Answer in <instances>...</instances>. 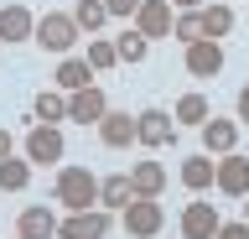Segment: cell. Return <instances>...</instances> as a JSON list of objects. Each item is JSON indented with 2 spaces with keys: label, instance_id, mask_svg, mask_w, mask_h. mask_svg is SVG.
I'll list each match as a JSON object with an SVG mask.
<instances>
[{
  "label": "cell",
  "instance_id": "obj_1",
  "mask_svg": "<svg viewBox=\"0 0 249 239\" xmlns=\"http://www.w3.org/2000/svg\"><path fill=\"white\" fill-rule=\"evenodd\" d=\"M57 203L68 208V213H89V208H99V177L89 172V166H57Z\"/></svg>",
  "mask_w": 249,
  "mask_h": 239
},
{
  "label": "cell",
  "instance_id": "obj_2",
  "mask_svg": "<svg viewBox=\"0 0 249 239\" xmlns=\"http://www.w3.org/2000/svg\"><path fill=\"white\" fill-rule=\"evenodd\" d=\"M78 21L68 16V11H47L42 21H36V37L31 42H42V52H57V57H73V47H78Z\"/></svg>",
  "mask_w": 249,
  "mask_h": 239
},
{
  "label": "cell",
  "instance_id": "obj_3",
  "mask_svg": "<svg viewBox=\"0 0 249 239\" xmlns=\"http://www.w3.org/2000/svg\"><path fill=\"white\" fill-rule=\"evenodd\" d=\"M177 120H171L166 110H140L135 114V146H145V151H166V146H177Z\"/></svg>",
  "mask_w": 249,
  "mask_h": 239
},
{
  "label": "cell",
  "instance_id": "obj_4",
  "mask_svg": "<svg viewBox=\"0 0 249 239\" xmlns=\"http://www.w3.org/2000/svg\"><path fill=\"white\" fill-rule=\"evenodd\" d=\"M62 151H68V146H62V130L57 125H31L26 130V161L31 166H62Z\"/></svg>",
  "mask_w": 249,
  "mask_h": 239
},
{
  "label": "cell",
  "instance_id": "obj_5",
  "mask_svg": "<svg viewBox=\"0 0 249 239\" xmlns=\"http://www.w3.org/2000/svg\"><path fill=\"white\" fill-rule=\"evenodd\" d=\"M171 26H177L171 0H140V11H135V32L145 37V42H166Z\"/></svg>",
  "mask_w": 249,
  "mask_h": 239
},
{
  "label": "cell",
  "instance_id": "obj_6",
  "mask_svg": "<svg viewBox=\"0 0 249 239\" xmlns=\"http://www.w3.org/2000/svg\"><path fill=\"white\" fill-rule=\"evenodd\" d=\"M120 219H124V234L156 239V234H161V223H166V213H161V198H135V203L124 208Z\"/></svg>",
  "mask_w": 249,
  "mask_h": 239
},
{
  "label": "cell",
  "instance_id": "obj_7",
  "mask_svg": "<svg viewBox=\"0 0 249 239\" xmlns=\"http://www.w3.org/2000/svg\"><path fill=\"white\" fill-rule=\"evenodd\" d=\"M177 229H182V239H218V229H223V219H218L213 203H187L182 219H177Z\"/></svg>",
  "mask_w": 249,
  "mask_h": 239
},
{
  "label": "cell",
  "instance_id": "obj_8",
  "mask_svg": "<svg viewBox=\"0 0 249 239\" xmlns=\"http://www.w3.org/2000/svg\"><path fill=\"white\" fill-rule=\"evenodd\" d=\"M182 68L192 73V78H218L223 73V42H192V47L182 52Z\"/></svg>",
  "mask_w": 249,
  "mask_h": 239
},
{
  "label": "cell",
  "instance_id": "obj_9",
  "mask_svg": "<svg viewBox=\"0 0 249 239\" xmlns=\"http://www.w3.org/2000/svg\"><path fill=\"white\" fill-rule=\"evenodd\" d=\"M213 187H218V192H229V198H249V156H239V151L218 156Z\"/></svg>",
  "mask_w": 249,
  "mask_h": 239
},
{
  "label": "cell",
  "instance_id": "obj_10",
  "mask_svg": "<svg viewBox=\"0 0 249 239\" xmlns=\"http://www.w3.org/2000/svg\"><path fill=\"white\" fill-rule=\"evenodd\" d=\"M109 114V99L99 83H89V89H78V94H68V120H78V125H99Z\"/></svg>",
  "mask_w": 249,
  "mask_h": 239
},
{
  "label": "cell",
  "instance_id": "obj_11",
  "mask_svg": "<svg viewBox=\"0 0 249 239\" xmlns=\"http://www.w3.org/2000/svg\"><path fill=\"white\" fill-rule=\"evenodd\" d=\"M36 37V16L26 5H0V42L16 47V42H31Z\"/></svg>",
  "mask_w": 249,
  "mask_h": 239
},
{
  "label": "cell",
  "instance_id": "obj_12",
  "mask_svg": "<svg viewBox=\"0 0 249 239\" xmlns=\"http://www.w3.org/2000/svg\"><path fill=\"white\" fill-rule=\"evenodd\" d=\"M239 120H208V125H202V151H208V156H229V151H239Z\"/></svg>",
  "mask_w": 249,
  "mask_h": 239
},
{
  "label": "cell",
  "instance_id": "obj_13",
  "mask_svg": "<svg viewBox=\"0 0 249 239\" xmlns=\"http://www.w3.org/2000/svg\"><path fill=\"white\" fill-rule=\"evenodd\" d=\"M99 141H104L109 151H130V146H135V114L109 110L104 120H99Z\"/></svg>",
  "mask_w": 249,
  "mask_h": 239
},
{
  "label": "cell",
  "instance_id": "obj_14",
  "mask_svg": "<svg viewBox=\"0 0 249 239\" xmlns=\"http://www.w3.org/2000/svg\"><path fill=\"white\" fill-rule=\"evenodd\" d=\"M130 187H135V198H161L166 192V166L161 161H135L130 166Z\"/></svg>",
  "mask_w": 249,
  "mask_h": 239
},
{
  "label": "cell",
  "instance_id": "obj_15",
  "mask_svg": "<svg viewBox=\"0 0 249 239\" xmlns=\"http://www.w3.org/2000/svg\"><path fill=\"white\" fill-rule=\"evenodd\" d=\"M16 239H57V219H52V208H21V219H16Z\"/></svg>",
  "mask_w": 249,
  "mask_h": 239
},
{
  "label": "cell",
  "instance_id": "obj_16",
  "mask_svg": "<svg viewBox=\"0 0 249 239\" xmlns=\"http://www.w3.org/2000/svg\"><path fill=\"white\" fill-rule=\"evenodd\" d=\"M130 203H135V187H130V177H124V172L99 177V208H109V213H124Z\"/></svg>",
  "mask_w": 249,
  "mask_h": 239
},
{
  "label": "cell",
  "instance_id": "obj_17",
  "mask_svg": "<svg viewBox=\"0 0 249 239\" xmlns=\"http://www.w3.org/2000/svg\"><path fill=\"white\" fill-rule=\"evenodd\" d=\"M213 177H218V161L208 156V151L182 161V187H187V192H208V187H213Z\"/></svg>",
  "mask_w": 249,
  "mask_h": 239
},
{
  "label": "cell",
  "instance_id": "obj_18",
  "mask_svg": "<svg viewBox=\"0 0 249 239\" xmlns=\"http://www.w3.org/2000/svg\"><path fill=\"white\" fill-rule=\"evenodd\" d=\"M197 16H202V37H208V42H223V37L233 32V5H229V0H213V5H202Z\"/></svg>",
  "mask_w": 249,
  "mask_h": 239
},
{
  "label": "cell",
  "instance_id": "obj_19",
  "mask_svg": "<svg viewBox=\"0 0 249 239\" xmlns=\"http://www.w3.org/2000/svg\"><path fill=\"white\" fill-rule=\"evenodd\" d=\"M171 120H177V125H208V120H213V104H208V94H197V89H192V94H182L177 99V110H171Z\"/></svg>",
  "mask_w": 249,
  "mask_h": 239
},
{
  "label": "cell",
  "instance_id": "obj_20",
  "mask_svg": "<svg viewBox=\"0 0 249 239\" xmlns=\"http://www.w3.org/2000/svg\"><path fill=\"white\" fill-rule=\"evenodd\" d=\"M62 89V94H78V89H89L93 83V68H89V57H62L57 63V78H52Z\"/></svg>",
  "mask_w": 249,
  "mask_h": 239
},
{
  "label": "cell",
  "instance_id": "obj_21",
  "mask_svg": "<svg viewBox=\"0 0 249 239\" xmlns=\"http://www.w3.org/2000/svg\"><path fill=\"white\" fill-rule=\"evenodd\" d=\"M31 172H36V166H31L26 156H5V161H0V192H26L31 187Z\"/></svg>",
  "mask_w": 249,
  "mask_h": 239
},
{
  "label": "cell",
  "instance_id": "obj_22",
  "mask_svg": "<svg viewBox=\"0 0 249 239\" xmlns=\"http://www.w3.org/2000/svg\"><path fill=\"white\" fill-rule=\"evenodd\" d=\"M36 120H42V125L68 120V94H62V89H42V94H36Z\"/></svg>",
  "mask_w": 249,
  "mask_h": 239
},
{
  "label": "cell",
  "instance_id": "obj_23",
  "mask_svg": "<svg viewBox=\"0 0 249 239\" xmlns=\"http://www.w3.org/2000/svg\"><path fill=\"white\" fill-rule=\"evenodd\" d=\"M68 16L78 21V32H89V37H93V32H99V26L109 21V11H104V0H78Z\"/></svg>",
  "mask_w": 249,
  "mask_h": 239
},
{
  "label": "cell",
  "instance_id": "obj_24",
  "mask_svg": "<svg viewBox=\"0 0 249 239\" xmlns=\"http://www.w3.org/2000/svg\"><path fill=\"white\" fill-rule=\"evenodd\" d=\"M114 52H120V63H145V52H151V42L135 32V26H124V37H114Z\"/></svg>",
  "mask_w": 249,
  "mask_h": 239
},
{
  "label": "cell",
  "instance_id": "obj_25",
  "mask_svg": "<svg viewBox=\"0 0 249 239\" xmlns=\"http://www.w3.org/2000/svg\"><path fill=\"white\" fill-rule=\"evenodd\" d=\"M89 68H93V73L120 68V52H114V42H109V37H93V42H89Z\"/></svg>",
  "mask_w": 249,
  "mask_h": 239
},
{
  "label": "cell",
  "instance_id": "obj_26",
  "mask_svg": "<svg viewBox=\"0 0 249 239\" xmlns=\"http://www.w3.org/2000/svg\"><path fill=\"white\" fill-rule=\"evenodd\" d=\"M171 37H177L182 47L202 42V16H197V11H177V26H171Z\"/></svg>",
  "mask_w": 249,
  "mask_h": 239
},
{
  "label": "cell",
  "instance_id": "obj_27",
  "mask_svg": "<svg viewBox=\"0 0 249 239\" xmlns=\"http://www.w3.org/2000/svg\"><path fill=\"white\" fill-rule=\"evenodd\" d=\"M109 223H114V213H109V208H89V213H83V239H104Z\"/></svg>",
  "mask_w": 249,
  "mask_h": 239
},
{
  "label": "cell",
  "instance_id": "obj_28",
  "mask_svg": "<svg viewBox=\"0 0 249 239\" xmlns=\"http://www.w3.org/2000/svg\"><path fill=\"white\" fill-rule=\"evenodd\" d=\"M104 11L114 21H135V11H140V0H104Z\"/></svg>",
  "mask_w": 249,
  "mask_h": 239
},
{
  "label": "cell",
  "instance_id": "obj_29",
  "mask_svg": "<svg viewBox=\"0 0 249 239\" xmlns=\"http://www.w3.org/2000/svg\"><path fill=\"white\" fill-rule=\"evenodd\" d=\"M57 239H83V213H68L57 223Z\"/></svg>",
  "mask_w": 249,
  "mask_h": 239
},
{
  "label": "cell",
  "instance_id": "obj_30",
  "mask_svg": "<svg viewBox=\"0 0 249 239\" xmlns=\"http://www.w3.org/2000/svg\"><path fill=\"white\" fill-rule=\"evenodd\" d=\"M218 239H249V223H244V219H239V223H223Z\"/></svg>",
  "mask_w": 249,
  "mask_h": 239
},
{
  "label": "cell",
  "instance_id": "obj_31",
  "mask_svg": "<svg viewBox=\"0 0 249 239\" xmlns=\"http://www.w3.org/2000/svg\"><path fill=\"white\" fill-rule=\"evenodd\" d=\"M5 156H16V141H11V130L0 125V161H5Z\"/></svg>",
  "mask_w": 249,
  "mask_h": 239
},
{
  "label": "cell",
  "instance_id": "obj_32",
  "mask_svg": "<svg viewBox=\"0 0 249 239\" xmlns=\"http://www.w3.org/2000/svg\"><path fill=\"white\" fill-rule=\"evenodd\" d=\"M239 125H249V83L239 89Z\"/></svg>",
  "mask_w": 249,
  "mask_h": 239
},
{
  "label": "cell",
  "instance_id": "obj_33",
  "mask_svg": "<svg viewBox=\"0 0 249 239\" xmlns=\"http://www.w3.org/2000/svg\"><path fill=\"white\" fill-rule=\"evenodd\" d=\"M208 0H171V11H202Z\"/></svg>",
  "mask_w": 249,
  "mask_h": 239
},
{
  "label": "cell",
  "instance_id": "obj_34",
  "mask_svg": "<svg viewBox=\"0 0 249 239\" xmlns=\"http://www.w3.org/2000/svg\"><path fill=\"white\" fill-rule=\"evenodd\" d=\"M244 223H249V203H244Z\"/></svg>",
  "mask_w": 249,
  "mask_h": 239
},
{
  "label": "cell",
  "instance_id": "obj_35",
  "mask_svg": "<svg viewBox=\"0 0 249 239\" xmlns=\"http://www.w3.org/2000/svg\"><path fill=\"white\" fill-rule=\"evenodd\" d=\"M11 239H16V234H11Z\"/></svg>",
  "mask_w": 249,
  "mask_h": 239
}]
</instances>
